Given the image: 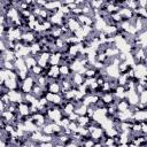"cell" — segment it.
<instances>
[{"label":"cell","instance_id":"8","mask_svg":"<svg viewBox=\"0 0 147 147\" xmlns=\"http://www.w3.org/2000/svg\"><path fill=\"white\" fill-rule=\"evenodd\" d=\"M24 61H25V65L28 67V69L30 70L33 65H36L37 64V59L34 57V55H26L25 57H24Z\"/></svg>","mask_w":147,"mask_h":147},{"label":"cell","instance_id":"1","mask_svg":"<svg viewBox=\"0 0 147 147\" xmlns=\"http://www.w3.org/2000/svg\"><path fill=\"white\" fill-rule=\"evenodd\" d=\"M33 84H34V77H33L31 74H29V75L26 76V78L22 82L21 91H22L23 93H29V92H31V88H32Z\"/></svg>","mask_w":147,"mask_h":147},{"label":"cell","instance_id":"5","mask_svg":"<svg viewBox=\"0 0 147 147\" xmlns=\"http://www.w3.org/2000/svg\"><path fill=\"white\" fill-rule=\"evenodd\" d=\"M84 79H85V77L79 72H72V75H71V80L76 86L82 85L84 83Z\"/></svg>","mask_w":147,"mask_h":147},{"label":"cell","instance_id":"3","mask_svg":"<svg viewBox=\"0 0 147 147\" xmlns=\"http://www.w3.org/2000/svg\"><path fill=\"white\" fill-rule=\"evenodd\" d=\"M105 72L107 74L108 77L111 78H117V76L119 75V70H118V65H115L113 63H108L105 65Z\"/></svg>","mask_w":147,"mask_h":147},{"label":"cell","instance_id":"14","mask_svg":"<svg viewBox=\"0 0 147 147\" xmlns=\"http://www.w3.org/2000/svg\"><path fill=\"white\" fill-rule=\"evenodd\" d=\"M2 85H3V80L0 78V86H2Z\"/></svg>","mask_w":147,"mask_h":147},{"label":"cell","instance_id":"9","mask_svg":"<svg viewBox=\"0 0 147 147\" xmlns=\"http://www.w3.org/2000/svg\"><path fill=\"white\" fill-rule=\"evenodd\" d=\"M127 76H126V74H119L118 76H117V78H116V80H117V85H122V86H124L125 85V83L127 82Z\"/></svg>","mask_w":147,"mask_h":147},{"label":"cell","instance_id":"7","mask_svg":"<svg viewBox=\"0 0 147 147\" xmlns=\"http://www.w3.org/2000/svg\"><path fill=\"white\" fill-rule=\"evenodd\" d=\"M59 70H60V75H62L63 77H69L72 75V71L70 70L69 64H61L59 65Z\"/></svg>","mask_w":147,"mask_h":147},{"label":"cell","instance_id":"4","mask_svg":"<svg viewBox=\"0 0 147 147\" xmlns=\"http://www.w3.org/2000/svg\"><path fill=\"white\" fill-rule=\"evenodd\" d=\"M133 119L136 122H144L147 119V109H142V110H137L133 113Z\"/></svg>","mask_w":147,"mask_h":147},{"label":"cell","instance_id":"15","mask_svg":"<svg viewBox=\"0 0 147 147\" xmlns=\"http://www.w3.org/2000/svg\"><path fill=\"white\" fill-rule=\"evenodd\" d=\"M1 7H2V0H0V9H1Z\"/></svg>","mask_w":147,"mask_h":147},{"label":"cell","instance_id":"2","mask_svg":"<svg viewBox=\"0 0 147 147\" xmlns=\"http://www.w3.org/2000/svg\"><path fill=\"white\" fill-rule=\"evenodd\" d=\"M133 72H134V77L137 79H140L142 76L147 75V67L144 63H137L133 65Z\"/></svg>","mask_w":147,"mask_h":147},{"label":"cell","instance_id":"11","mask_svg":"<svg viewBox=\"0 0 147 147\" xmlns=\"http://www.w3.org/2000/svg\"><path fill=\"white\" fill-rule=\"evenodd\" d=\"M3 68L7 70H14V62L13 61H3Z\"/></svg>","mask_w":147,"mask_h":147},{"label":"cell","instance_id":"6","mask_svg":"<svg viewBox=\"0 0 147 147\" xmlns=\"http://www.w3.org/2000/svg\"><path fill=\"white\" fill-rule=\"evenodd\" d=\"M129 108H130V105H129L126 99H122V100H117L116 101V109H117V111H125Z\"/></svg>","mask_w":147,"mask_h":147},{"label":"cell","instance_id":"12","mask_svg":"<svg viewBox=\"0 0 147 147\" xmlns=\"http://www.w3.org/2000/svg\"><path fill=\"white\" fill-rule=\"evenodd\" d=\"M67 116H68V118H69L70 121H77V118H78V115H77L75 111H72V113L68 114Z\"/></svg>","mask_w":147,"mask_h":147},{"label":"cell","instance_id":"13","mask_svg":"<svg viewBox=\"0 0 147 147\" xmlns=\"http://www.w3.org/2000/svg\"><path fill=\"white\" fill-rule=\"evenodd\" d=\"M72 2H75V0H63L64 5H69V3H72Z\"/></svg>","mask_w":147,"mask_h":147},{"label":"cell","instance_id":"10","mask_svg":"<svg viewBox=\"0 0 147 147\" xmlns=\"http://www.w3.org/2000/svg\"><path fill=\"white\" fill-rule=\"evenodd\" d=\"M139 102L147 105V88H145L144 91L139 93Z\"/></svg>","mask_w":147,"mask_h":147}]
</instances>
